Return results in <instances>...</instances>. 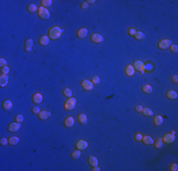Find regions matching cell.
<instances>
[{
	"label": "cell",
	"instance_id": "1",
	"mask_svg": "<svg viewBox=\"0 0 178 171\" xmlns=\"http://www.w3.org/2000/svg\"><path fill=\"white\" fill-rule=\"evenodd\" d=\"M62 33H63V30L58 26H54L48 30V37L51 40H57L62 36Z\"/></svg>",
	"mask_w": 178,
	"mask_h": 171
},
{
	"label": "cell",
	"instance_id": "2",
	"mask_svg": "<svg viewBox=\"0 0 178 171\" xmlns=\"http://www.w3.org/2000/svg\"><path fill=\"white\" fill-rule=\"evenodd\" d=\"M38 15L39 17L41 18V19H48L49 17H50V13H49V11L47 10V9L44 8V7H40V8H38Z\"/></svg>",
	"mask_w": 178,
	"mask_h": 171
},
{
	"label": "cell",
	"instance_id": "3",
	"mask_svg": "<svg viewBox=\"0 0 178 171\" xmlns=\"http://www.w3.org/2000/svg\"><path fill=\"white\" fill-rule=\"evenodd\" d=\"M76 103H77V100L75 98H69L65 102V104H64V108H65V110H72V109H74L75 108V107H76Z\"/></svg>",
	"mask_w": 178,
	"mask_h": 171
},
{
	"label": "cell",
	"instance_id": "4",
	"mask_svg": "<svg viewBox=\"0 0 178 171\" xmlns=\"http://www.w3.org/2000/svg\"><path fill=\"white\" fill-rule=\"evenodd\" d=\"M172 44H171V41H170V39H163L161 40L160 42L158 43V48L160 49V50H167L168 48H170Z\"/></svg>",
	"mask_w": 178,
	"mask_h": 171
},
{
	"label": "cell",
	"instance_id": "5",
	"mask_svg": "<svg viewBox=\"0 0 178 171\" xmlns=\"http://www.w3.org/2000/svg\"><path fill=\"white\" fill-rule=\"evenodd\" d=\"M21 128V123H12V124H9L8 126V130L9 132H17L19 129Z\"/></svg>",
	"mask_w": 178,
	"mask_h": 171
},
{
	"label": "cell",
	"instance_id": "6",
	"mask_svg": "<svg viewBox=\"0 0 178 171\" xmlns=\"http://www.w3.org/2000/svg\"><path fill=\"white\" fill-rule=\"evenodd\" d=\"M163 143H165V144H168V145H170V144H172L174 141H175V136H174V134L172 133H169V134H166L164 135L163 137Z\"/></svg>",
	"mask_w": 178,
	"mask_h": 171
},
{
	"label": "cell",
	"instance_id": "7",
	"mask_svg": "<svg viewBox=\"0 0 178 171\" xmlns=\"http://www.w3.org/2000/svg\"><path fill=\"white\" fill-rule=\"evenodd\" d=\"M134 67H135V69L136 70H137V71H139L140 73H143L145 72V68H144V64L141 62V61H135L134 62Z\"/></svg>",
	"mask_w": 178,
	"mask_h": 171
},
{
	"label": "cell",
	"instance_id": "8",
	"mask_svg": "<svg viewBox=\"0 0 178 171\" xmlns=\"http://www.w3.org/2000/svg\"><path fill=\"white\" fill-rule=\"evenodd\" d=\"M81 87L86 91H90V90H92L94 89V84L92 82L89 81V80H83L81 82Z\"/></svg>",
	"mask_w": 178,
	"mask_h": 171
},
{
	"label": "cell",
	"instance_id": "9",
	"mask_svg": "<svg viewBox=\"0 0 178 171\" xmlns=\"http://www.w3.org/2000/svg\"><path fill=\"white\" fill-rule=\"evenodd\" d=\"M87 146H88V144L86 143L85 141L83 140H81V141H78L76 143V148L79 150H84L87 148Z\"/></svg>",
	"mask_w": 178,
	"mask_h": 171
},
{
	"label": "cell",
	"instance_id": "10",
	"mask_svg": "<svg viewBox=\"0 0 178 171\" xmlns=\"http://www.w3.org/2000/svg\"><path fill=\"white\" fill-rule=\"evenodd\" d=\"M91 40H92V42L94 43H102L103 42V37H102L101 34L99 33H94L91 35Z\"/></svg>",
	"mask_w": 178,
	"mask_h": 171
},
{
	"label": "cell",
	"instance_id": "11",
	"mask_svg": "<svg viewBox=\"0 0 178 171\" xmlns=\"http://www.w3.org/2000/svg\"><path fill=\"white\" fill-rule=\"evenodd\" d=\"M42 101H43V95L41 93L36 92L32 96V102L34 104H40V103H42Z\"/></svg>",
	"mask_w": 178,
	"mask_h": 171
},
{
	"label": "cell",
	"instance_id": "12",
	"mask_svg": "<svg viewBox=\"0 0 178 171\" xmlns=\"http://www.w3.org/2000/svg\"><path fill=\"white\" fill-rule=\"evenodd\" d=\"M8 83H9V76L2 74L0 76V87L1 88H5L6 86L8 85Z\"/></svg>",
	"mask_w": 178,
	"mask_h": 171
},
{
	"label": "cell",
	"instance_id": "13",
	"mask_svg": "<svg viewBox=\"0 0 178 171\" xmlns=\"http://www.w3.org/2000/svg\"><path fill=\"white\" fill-rule=\"evenodd\" d=\"M32 47H33V41H32V39L29 38L25 43V51L27 52H30L32 50Z\"/></svg>",
	"mask_w": 178,
	"mask_h": 171
},
{
	"label": "cell",
	"instance_id": "14",
	"mask_svg": "<svg viewBox=\"0 0 178 171\" xmlns=\"http://www.w3.org/2000/svg\"><path fill=\"white\" fill-rule=\"evenodd\" d=\"M49 39L50 38L48 36H47V35H43L39 39V43H40L41 46H47V45L49 44Z\"/></svg>",
	"mask_w": 178,
	"mask_h": 171
},
{
	"label": "cell",
	"instance_id": "15",
	"mask_svg": "<svg viewBox=\"0 0 178 171\" xmlns=\"http://www.w3.org/2000/svg\"><path fill=\"white\" fill-rule=\"evenodd\" d=\"M87 33H88V30H87V29L82 28V29H80V30H78L77 35H78V37H79V38H84V37L87 36Z\"/></svg>",
	"mask_w": 178,
	"mask_h": 171
},
{
	"label": "cell",
	"instance_id": "16",
	"mask_svg": "<svg viewBox=\"0 0 178 171\" xmlns=\"http://www.w3.org/2000/svg\"><path fill=\"white\" fill-rule=\"evenodd\" d=\"M75 124V120L73 117H67L66 119L64 120V125L66 127H72Z\"/></svg>",
	"mask_w": 178,
	"mask_h": 171
},
{
	"label": "cell",
	"instance_id": "17",
	"mask_svg": "<svg viewBox=\"0 0 178 171\" xmlns=\"http://www.w3.org/2000/svg\"><path fill=\"white\" fill-rule=\"evenodd\" d=\"M51 116V113L49 111H41L40 113H39V118L41 120H47L48 119L49 117Z\"/></svg>",
	"mask_w": 178,
	"mask_h": 171
},
{
	"label": "cell",
	"instance_id": "18",
	"mask_svg": "<svg viewBox=\"0 0 178 171\" xmlns=\"http://www.w3.org/2000/svg\"><path fill=\"white\" fill-rule=\"evenodd\" d=\"M125 73H126L127 76H133L135 74V68H134V67L131 66V65L127 66L126 68H125Z\"/></svg>",
	"mask_w": 178,
	"mask_h": 171
},
{
	"label": "cell",
	"instance_id": "19",
	"mask_svg": "<svg viewBox=\"0 0 178 171\" xmlns=\"http://www.w3.org/2000/svg\"><path fill=\"white\" fill-rule=\"evenodd\" d=\"M13 107V102L11 100H5L3 102V108L5 110H11Z\"/></svg>",
	"mask_w": 178,
	"mask_h": 171
},
{
	"label": "cell",
	"instance_id": "20",
	"mask_svg": "<svg viewBox=\"0 0 178 171\" xmlns=\"http://www.w3.org/2000/svg\"><path fill=\"white\" fill-rule=\"evenodd\" d=\"M88 163L91 165V166H98V163H99V161L96 157L94 156H90L88 158Z\"/></svg>",
	"mask_w": 178,
	"mask_h": 171
},
{
	"label": "cell",
	"instance_id": "21",
	"mask_svg": "<svg viewBox=\"0 0 178 171\" xmlns=\"http://www.w3.org/2000/svg\"><path fill=\"white\" fill-rule=\"evenodd\" d=\"M153 124H154V125H156V126L161 125V124H163V117L160 115L155 116L154 119H153Z\"/></svg>",
	"mask_w": 178,
	"mask_h": 171
},
{
	"label": "cell",
	"instance_id": "22",
	"mask_svg": "<svg viewBox=\"0 0 178 171\" xmlns=\"http://www.w3.org/2000/svg\"><path fill=\"white\" fill-rule=\"evenodd\" d=\"M167 97L170 100H175V99H177L178 95L176 93V91H174V90H169L168 92H167Z\"/></svg>",
	"mask_w": 178,
	"mask_h": 171
},
{
	"label": "cell",
	"instance_id": "23",
	"mask_svg": "<svg viewBox=\"0 0 178 171\" xmlns=\"http://www.w3.org/2000/svg\"><path fill=\"white\" fill-rule=\"evenodd\" d=\"M142 141H143V143H144L145 145H153V143H154V142H153V139L150 136L142 137Z\"/></svg>",
	"mask_w": 178,
	"mask_h": 171
},
{
	"label": "cell",
	"instance_id": "24",
	"mask_svg": "<svg viewBox=\"0 0 178 171\" xmlns=\"http://www.w3.org/2000/svg\"><path fill=\"white\" fill-rule=\"evenodd\" d=\"M19 141H20V139H19L18 137L13 136V137H11V138L9 139V144H10L11 145H15L19 143Z\"/></svg>",
	"mask_w": 178,
	"mask_h": 171
},
{
	"label": "cell",
	"instance_id": "25",
	"mask_svg": "<svg viewBox=\"0 0 178 171\" xmlns=\"http://www.w3.org/2000/svg\"><path fill=\"white\" fill-rule=\"evenodd\" d=\"M142 113H143V115L146 116V117H151V116L153 115V111L151 110L150 108H148V107H146V108H144L143 107V110H142Z\"/></svg>",
	"mask_w": 178,
	"mask_h": 171
},
{
	"label": "cell",
	"instance_id": "26",
	"mask_svg": "<svg viewBox=\"0 0 178 171\" xmlns=\"http://www.w3.org/2000/svg\"><path fill=\"white\" fill-rule=\"evenodd\" d=\"M78 120H79V122L81 124H85L87 123V117H86L85 114H80L79 117H78Z\"/></svg>",
	"mask_w": 178,
	"mask_h": 171
},
{
	"label": "cell",
	"instance_id": "27",
	"mask_svg": "<svg viewBox=\"0 0 178 171\" xmlns=\"http://www.w3.org/2000/svg\"><path fill=\"white\" fill-rule=\"evenodd\" d=\"M142 90H143L146 94H150L153 92V88H152V86H150V85H145L143 86Z\"/></svg>",
	"mask_w": 178,
	"mask_h": 171
},
{
	"label": "cell",
	"instance_id": "28",
	"mask_svg": "<svg viewBox=\"0 0 178 171\" xmlns=\"http://www.w3.org/2000/svg\"><path fill=\"white\" fill-rule=\"evenodd\" d=\"M28 11L30 13H36V12H38V7L35 4H30L28 6Z\"/></svg>",
	"mask_w": 178,
	"mask_h": 171
},
{
	"label": "cell",
	"instance_id": "29",
	"mask_svg": "<svg viewBox=\"0 0 178 171\" xmlns=\"http://www.w3.org/2000/svg\"><path fill=\"white\" fill-rule=\"evenodd\" d=\"M163 144H164V143H163L161 138H158L156 140V142L154 143V147H155L156 149H160L162 146H163Z\"/></svg>",
	"mask_w": 178,
	"mask_h": 171
},
{
	"label": "cell",
	"instance_id": "30",
	"mask_svg": "<svg viewBox=\"0 0 178 171\" xmlns=\"http://www.w3.org/2000/svg\"><path fill=\"white\" fill-rule=\"evenodd\" d=\"M81 150H75V151H73L72 154H71V157H72V159H74V160H77V159H79L80 157H81Z\"/></svg>",
	"mask_w": 178,
	"mask_h": 171
},
{
	"label": "cell",
	"instance_id": "31",
	"mask_svg": "<svg viewBox=\"0 0 178 171\" xmlns=\"http://www.w3.org/2000/svg\"><path fill=\"white\" fill-rule=\"evenodd\" d=\"M135 38L136 40H143L145 38V34L142 31H136V33L135 34Z\"/></svg>",
	"mask_w": 178,
	"mask_h": 171
},
{
	"label": "cell",
	"instance_id": "32",
	"mask_svg": "<svg viewBox=\"0 0 178 171\" xmlns=\"http://www.w3.org/2000/svg\"><path fill=\"white\" fill-rule=\"evenodd\" d=\"M41 4H42V7L46 8V7H48V6H51V5H52V1H51V0H42V1H41Z\"/></svg>",
	"mask_w": 178,
	"mask_h": 171
},
{
	"label": "cell",
	"instance_id": "33",
	"mask_svg": "<svg viewBox=\"0 0 178 171\" xmlns=\"http://www.w3.org/2000/svg\"><path fill=\"white\" fill-rule=\"evenodd\" d=\"M64 95L65 97H68V98H71L72 96V90L70 89H64Z\"/></svg>",
	"mask_w": 178,
	"mask_h": 171
},
{
	"label": "cell",
	"instance_id": "34",
	"mask_svg": "<svg viewBox=\"0 0 178 171\" xmlns=\"http://www.w3.org/2000/svg\"><path fill=\"white\" fill-rule=\"evenodd\" d=\"M10 72V68L8 66H5L3 68H1V73L4 74V75H8V73Z\"/></svg>",
	"mask_w": 178,
	"mask_h": 171
},
{
	"label": "cell",
	"instance_id": "35",
	"mask_svg": "<svg viewBox=\"0 0 178 171\" xmlns=\"http://www.w3.org/2000/svg\"><path fill=\"white\" fill-rule=\"evenodd\" d=\"M15 121H16L17 123H23L24 122V116L22 115V114H18V115L15 116Z\"/></svg>",
	"mask_w": 178,
	"mask_h": 171
},
{
	"label": "cell",
	"instance_id": "36",
	"mask_svg": "<svg viewBox=\"0 0 178 171\" xmlns=\"http://www.w3.org/2000/svg\"><path fill=\"white\" fill-rule=\"evenodd\" d=\"M144 68L146 71H152V69H153V65L148 63V64L144 65Z\"/></svg>",
	"mask_w": 178,
	"mask_h": 171
},
{
	"label": "cell",
	"instance_id": "37",
	"mask_svg": "<svg viewBox=\"0 0 178 171\" xmlns=\"http://www.w3.org/2000/svg\"><path fill=\"white\" fill-rule=\"evenodd\" d=\"M128 33H129V35H131V36H135V34L136 33V30L135 28H130L128 30Z\"/></svg>",
	"mask_w": 178,
	"mask_h": 171
},
{
	"label": "cell",
	"instance_id": "38",
	"mask_svg": "<svg viewBox=\"0 0 178 171\" xmlns=\"http://www.w3.org/2000/svg\"><path fill=\"white\" fill-rule=\"evenodd\" d=\"M100 82H101V79H100V77L99 76H94L93 78H92V83L95 84V85L100 84Z\"/></svg>",
	"mask_w": 178,
	"mask_h": 171
},
{
	"label": "cell",
	"instance_id": "39",
	"mask_svg": "<svg viewBox=\"0 0 178 171\" xmlns=\"http://www.w3.org/2000/svg\"><path fill=\"white\" fill-rule=\"evenodd\" d=\"M170 48L171 52H173V53H176V52L178 51V47L176 46V45H171Z\"/></svg>",
	"mask_w": 178,
	"mask_h": 171
},
{
	"label": "cell",
	"instance_id": "40",
	"mask_svg": "<svg viewBox=\"0 0 178 171\" xmlns=\"http://www.w3.org/2000/svg\"><path fill=\"white\" fill-rule=\"evenodd\" d=\"M135 140L137 142L142 141V135H141L140 133H136V135H135Z\"/></svg>",
	"mask_w": 178,
	"mask_h": 171
},
{
	"label": "cell",
	"instance_id": "41",
	"mask_svg": "<svg viewBox=\"0 0 178 171\" xmlns=\"http://www.w3.org/2000/svg\"><path fill=\"white\" fill-rule=\"evenodd\" d=\"M170 171H177L178 170V165L176 163H172L170 167Z\"/></svg>",
	"mask_w": 178,
	"mask_h": 171
},
{
	"label": "cell",
	"instance_id": "42",
	"mask_svg": "<svg viewBox=\"0 0 178 171\" xmlns=\"http://www.w3.org/2000/svg\"><path fill=\"white\" fill-rule=\"evenodd\" d=\"M9 141L6 139V138H1V140H0V144L1 145H8Z\"/></svg>",
	"mask_w": 178,
	"mask_h": 171
},
{
	"label": "cell",
	"instance_id": "43",
	"mask_svg": "<svg viewBox=\"0 0 178 171\" xmlns=\"http://www.w3.org/2000/svg\"><path fill=\"white\" fill-rule=\"evenodd\" d=\"M32 112H33L34 114H39L41 111H40V108H39L38 107H34L33 108H32Z\"/></svg>",
	"mask_w": 178,
	"mask_h": 171
},
{
	"label": "cell",
	"instance_id": "44",
	"mask_svg": "<svg viewBox=\"0 0 178 171\" xmlns=\"http://www.w3.org/2000/svg\"><path fill=\"white\" fill-rule=\"evenodd\" d=\"M0 65H1V67L3 68V67H5V66H7V60H5L4 58H1L0 59Z\"/></svg>",
	"mask_w": 178,
	"mask_h": 171
},
{
	"label": "cell",
	"instance_id": "45",
	"mask_svg": "<svg viewBox=\"0 0 178 171\" xmlns=\"http://www.w3.org/2000/svg\"><path fill=\"white\" fill-rule=\"evenodd\" d=\"M171 81L175 83V84H177L178 83V76L177 75H173V76L171 77Z\"/></svg>",
	"mask_w": 178,
	"mask_h": 171
},
{
	"label": "cell",
	"instance_id": "46",
	"mask_svg": "<svg viewBox=\"0 0 178 171\" xmlns=\"http://www.w3.org/2000/svg\"><path fill=\"white\" fill-rule=\"evenodd\" d=\"M142 110H143V107H142V106H136V112H142Z\"/></svg>",
	"mask_w": 178,
	"mask_h": 171
},
{
	"label": "cell",
	"instance_id": "47",
	"mask_svg": "<svg viewBox=\"0 0 178 171\" xmlns=\"http://www.w3.org/2000/svg\"><path fill=\"white\" fill-rule=\"evenodd\" d=\"M81 8L82 9H87L88 8V3H87V2H83V3L81 4Z\"/></svg>",
	"mask_w": 178,
	"mask_h": 171
},
{
	"label": "cell",
	"instance_id": "48",
	"mask_svg": "<svg viewBox=\"0 0 178 171\" xmlns=\"http://www.w3.org/2000/svg\"><path fill=\"white\" fill-rule=\"evenodd\" d=\"M85 2H87L88 4H93V3H95L96 1H95V0H88V1H85Z\"/></svg>",
	"mask_w": 178,
	"mask_h": 171
},
{
	"label": "cell",
	"instance_id": "49",
	"mask_svg": "<svg viewBox=\"0 0 178 171\" xmlns=\"http://www.w3.org/2000/svg\"><path fill=\"white\" fill-rule=\"evenodd\" d=\"M92 170H93V171H100L101 169H100V168H99L98 166H94V168L92 169Z\"/></svg>",
	"mask_w": 178,
	"mask_h": 171
}]
</instances>
